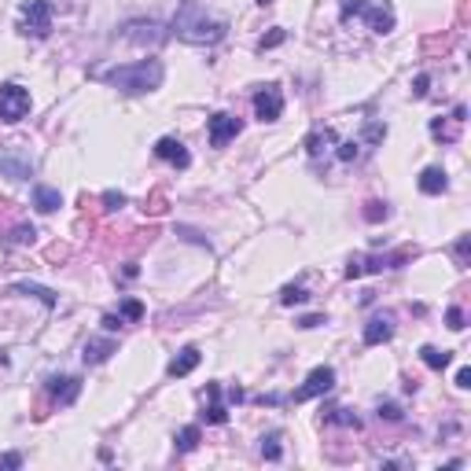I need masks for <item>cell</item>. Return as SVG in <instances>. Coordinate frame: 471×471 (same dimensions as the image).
<instances>
[{"instance_id":"1","label":"cell","mask_w":471,"mask_h":471,"mask_svg":"<svg viewBox=\"0 0 471 471\" xmlns=\"http://www.w3.org/2000/svg\"><path fill=\"white\" fill-rule=\"evenodd\" d=\"M92 78L115 85L118 92H129V96H140V92H155L166 70L159 59H137V63H118V67H107V70H92Z\"/></svg>"},{"instance_id":"2","label":"cell","mask_w":471,"mask_h":471,"mask_svg":"<svg viewBox=\"0 0 471 471\" xmlns=\"http://www.w3.org/2000/svg\"><path fill=\"white\" fill-rule=\"evenodd\" d=\"M174 33L188 45H218L228 33V23L225 18H210L199 0H181V8L174 15Z\"/></svg>"},{"instance_id":"3","label":"cell","mask_w":471,"mask_h":471,"mask_svg":"<svg viewBox=\"0 0 471 471\" xmlns=\"http://www.w3.org/2000/svg\"><path fill=\"white\" fill-rule=\"evenodd\" d=\"M416 258V247H405L398 254H354V258L346 262V276L350 280H357V276L365 272H383V269H398L401 262Z\"/></svg>"},{"instance_id":"4","label":"cell","mask_w":471,"mask_h":471,"mask_svg":"<svg viewBox=\"0 0 471 471\" xmlns=\"http://www.w3.org/2000/svg\"><path fill=\"white\" fill-rule=\"evenodd\" d=\"M18 33L37 37V41L52 33V4L48 0H26V4L18 8Z\"/></svg>"},{"instance_id":"5","label":"cell","mask_w":471,"mask_h":471,"mask_svg":"<svg viewBox=\"0 0 471 471\" xmlns=\"http://www.w3.org/2000/svg\"><path fill=\"white\" fill-rule=\"evenodd\" d=\"M350 18H369L372 33H391L394 30V15L376 8L372 0H342V23H350Z\"/></svg>"},{"instance_id":"6","label":"cell","mask_w":471,"mask_h":471,"mask_svg":"<svg viewBox=\"0 0 471 471\" xmlns=\"http://www.w3.org/2000/svg\"><path fill=\"white\" fill-rule=\"evenodd\" d=\"M30 103H33L30 89H23V85H15V81L0 85V122H8V125L23 122L30 115Z\"/></svg>"},{"instance_id":"7","label":"cell","mask_w":471,"mask_h":471,"mask_svg":"<svg viewBox=\"0 0 471 471\" xmlns=\"http://www.w3.org/2000/svg\"><path fill=\"white\" fill-rule=\"evenodd\" d=\"M0 174L11 177V181H26L33 174V159L23 144H8L4 152H0Z\"/></svg>"},{"instance_id":"8","label":"cell","mask_w":471,"mask_h":471,"mask_svg":"<svg viewBox=\"0 0 471 471\" xmlns=\"http://www.w3.org/2000/svg\"><path fill=\"white\" fill-rule=\"evenodd\" d=\"M122 37L133 41V45H162L166 30H162V23H155V18H147V23L144 18H133V23H125Z\"/></svg>"},{"instance_id":"9","label":"cell","mask_w":471,"mask_h":471,"mask_svg":"<svg viewBox=\"0 0 471 471\" xmlns=\"http://www.w3.org/2000/svg\"><path fill=\"white\" fill-rule=\"evenodd\" d=\"M254 115H258V122H276L284 115V92L276 89V85L258 89L254 92Z\"/></svg>"},{"instance_id":"10","label":"cell","mask_w":471,"mask_h":471,"mask_svg":"<svg viewBox=\"0 0 471 471\" xmlns=\"http://www.w3.org/2000/svg\"><path fill=\"white\" fill-rule=\"evenodd\" d=\"M335 387V369H328V365H320V369H313L309 376H306V383L295 391V401H309V398H317V394H328Z\"/></svg>"},{"instance_id":"11","label":"cell","mask_w":471,"mask_h":471,"mask_svg":"<svg viewBox=\"0 0 471 471\" xmlns=\"http://www.w3.org/2000/svg\"><path fill=\"white\" fill-rule=\"evenodd\" d=\"M206 129H210V144L213 147H225L228 140H236L240 137V129H243V122L236 118V115H225V111H218L210 122H206Z\"/></svg>"},{"instance_id":"12","label":"cell","mask_w":471,"mask_h":471,"mask_svg":"<svg viewBox=\"0 0 471 471\" xmlns=\"http://www.w3.org/2000/svg\"><path fill=\"white\" fill-rule=\"evenodd\" d=\"M45 391H48V398H52L55 405H74L78 394H81V379H78V376H52V379L45 383Z\"/></svg>"},{"instance_id":"13","label":"cell","mask_w":471,"mask_h":471,"mask_svg":"<svg viewBox=\"0 0 471 471\" xmlns=\"http://www.w3.org/2000/svg\"><path fill=\"white\" fill-rule=\"evenodd\" d=\"M155 155H159V159H166V162H174L177 169H188V166H191L188 147H184L177 137H162V140L155 144Z\"/></svg>"},{"instance_id":"14","label":"cell","mask_w":471,"mask_h":471,"mask_svg":"<svg viewBox=\"0 0 471 471\" xmlns=\"http://www.w3.org/2000/svg\"><path fill=\"white\" fill-rule=\"evenodd\" d=\"M394 335V313H376L365 324V346H379Z\"/></svg>"},{"instance_id":"15","label":"cell","mask_w":471,"mask_h":471,"mask_svg":"<svg viewBox=\"0 0 471 471\" xmlns=\"http://www.w3.org/2000/svg\"><path fill=\"white\" fill-rule=\"evenodd\" d=\"M111 354H118V342L115 339H89V342H85V354L81 357H85V365H103Z\"/></svg>"},{"instance_id":"16","label":"cell","mask_w":471,"mask_h":471,"mask_svg":"<svg viewBox=\"0 0 471 471\" xmlns=\"http://www.w3.org/2000/svg\"><path fill=\"white\" fill-rule=\"evenodd\" d=\"M206 423H225L228 409L221 405V383H206Z\"/></svg>"},{"instance_id":"17","label":"cell","mask_w":471,"mask_h":471,"mask_svg":"<svg viewBox=\"0 0 471 471\" xmlns=\"http://www.w3.org/2000/svg\"><path fill=\"white\" fill-rule=\"evenodd\" d=\"M335 144H339L335 129H313V133L306 137V152H309V159H320V155H328Z\"/></svg>"},{"instance_id":"18","label":"cell","mask_w":471,"mask_h":471,"mask_svg":"<svg viewBox=\"0 0 471 471\" xmlns=\"http://www.w3.org/2000/svg\"><path fill=\"white\" fill-rule=\"evenodd\" d=\"M199 361H203V354H199V346H184V350H181V354L174 357V361H169V369H166V372H169V376H174V379H181V376H188L191 369H196V365H199Z\"/></svg>"},{"instance_id":"19","label":"cell","mask_w":471,"mask_h":471,"mask_svg":"<svg viewBox=\"0 0 471 471\" xmlns=\"http://www.w3.org/2000/svg\"><path fill=\"white\" fill-rule=\"evenodd\" d=\"M445 188H449V181H445V169L442 166H427L423 174H420V191H423V196H442Z\"/></svg>"},{"instance_id":"20","label":"cell","mask_w":471,"mask_h":471,"mask_svg":"<svg viewBox=\"0 0 471 471\" xmlns=\"http://www.w3.org/2000/svg\"><path fill=\"white\" fill-rule=\"evenodd\" d=\"M33 206H37L41 213H52V210H59V206H63V196H59V188L37 184V188H33Z\"/></svg>"},{"instance_id":"21","label":"cell","mask_w":471,"mask_h":471,"mask_svg":"<svg viewBox=\"0 0 471 471\" xmlns=\"http://www.w3.org/2000/svg\"><path fill=\"white\" fill-rule=\"evenodd\" d=\"M11 291H15V295H33V298H41V302H45L48 309L59 302V298H55V291L41 287V284H30V280H18V284H11Z\"/></svg>"},{"instance_id":"22","label":"cell","mask_w":471,"mask_h":471,"mask_svg":"<svg viewBox=\"0 0 471 471\" xmlns=\"http://www.w3.org/2000/svg\"><path fill=\"white\" fill-rule=\"evenodd\" d=\"M431 137L442 140V144H453V140L460 137V122H453V118H449V122H445V118H435V122H431Z\"/></svg>"},{"instance_id":"23","label":"cell","mask_w":471,"mask_h":471,"mask_svg":"<svg viewBox=\"0 0 471 471\" xmlns=\"http://www.w3.org/2000/svg\"><path fill=\"white\" fill-rule=\"evenodd\" d=\"M420 361H423L427 369L442 372V369H449V361H453V354H449V350H438V346H423V350H420Z\"/></svg>"},{"instance_id":"24","label":"cell","mask_w":471,"mask_h":471,"mask_svg":"<svg viewBox=\"0 0 471 471\" xmlns=\"http://www.w3.org/2000/svg\"><path fill=\"white\" fill-rule=\"evenodd\" d=\"M33 240H37V228H33V225H15V228L4 236L8 247H26V243H33Z\"/></svg>"},{"instance_id":"25","label":"cell","mask_w":471,"mask_h":471,"mask_svg":"<svg viewBox=\"0 0 471 471\" xmlns=\"http://www.w3.org/2000/svg\"><path fill=\"white\" fill-rule=\"evenodd\" d=\"M169 210V199H166V191L162 188H155L152 196L144 199V213H152V218H159V213H166Z\"/></svg>"},{"instance_id":"26","label":"cell","mask_w":471,"mask_h":471,"mask_svg":"<svg viewBox=\"0 0 471 471\" xmlns=\"http://www.w3.org/2000/svg\"><path fill=\"white\" fill-rule=\"evenodd\" d=\"M262 457H265V460H272V464L284 457V449H280V431H269V435L262 438Z\"/></svg>"},{"instance_id":"27","label":"cell","mask_w":471,"mask_h":471,"mask_svg":"<svg viewBox=\"0 0 471 471\" xmlns=\"http://www.w3.org/2000/svg\"><path fill=\"white\" fill-rule=\"evenodd\" d=\"M174 445H177V453H191V449L199 445V427H196V423L184 427V431L177 435V442H174Z\"/></svg>"},{"instance_id":"28","label":"cell","mask_w":471,"mask_h":471,"mask_svg":"<svg viewBox=\"0 0 471 471\" xmlns=\"http://www.w3.org/2000/svg\"><path fill=\"white\" fill-rule=\"evenodd\" d=\"M324 420H328V423H335V427H354V431L361 427L357 413H350V409H332V413H328Z\"/></svg>"},{"instance_id":"29","label":"cell","mask_w":471,"mask_h":471,"mask_svg":"<svg viewBox=\"0 0 471 471\" xmlns=\"http://www.w3.org/2000/svg\"><path fill=\"white\" fill-rule=\"evenodd\" d=\"M391 218V210H387V203H379V199H369L365 203V221H372V225H379V221H387Z\"/></svg>"},{"instance_id":"30","label":"cell","mask_w":471,"mask_h":471,"mask_svg":"<svg viewBox=\"0 0 471 471\" xmlns=\"http://www.w3.org/2000/svg\"><path fill=\"white\" fill-rule=\"evenodd\" d=\"M306 298H309V291H306L302 284H287V287L280 291V302H284V306H298V302H306Z\"/></svg>"},{"instance_id":"31","label":"cell","mask_w":471,"mask_h":471,"mask_svg":"<svg viewBox=\"0 0 471 471\" xmlns=\"http://www.w3.org/2000/svg\"><path fill=\"white\" fill-rule=\"evenodd\" d=\"M118 317L122 320H140L144 317V302H140V298H125V302L118 306Z\"/></svg>"},{"instance_id":"32","label":"cell","mask_w":471,"mask_h":471,"mask_svg":"<svg viewBox=\"0 0 471 471\" xmlns=\"http://www.w3.org/2000/svg\"><path fill=\"white\" fill-rule=\"evenodd\" d=\"M335 147H339L335 155H339L342 162H354V159L361 155V144H357V140H342V144H335Z\"/></svg>"},{"instance_id":"33","label":"cell","mask_w":471,"mask_h":471,"mask_svg":"<svg viewBox=\"0 0 471 471\" xmlns=\"http://www.w3.org/2000/svg\"><path fill=\"white\" fill-rule=\"evenodd\" d=\"M379 420H391V423H401L405 416H401V409L394 401H379Z\"/></svg>"},{"instance_id":"34","label":"cell","mask_w":471,"mask_h":471,"mask_svg":"<svg viewBox=\"0 0 471 471\" xmlns=\"http://www.w3.org/2000/svg\"><path fill=\"white\" fill-rule=\"evenodd\" d=\"M383 137H387V125H379V122H369V125H365V140H369V144H379Z\"/></svg>"},{"instance_id":"35","label":"cell","mask_w":471,"mask_h":471,"mask_svg":"<svg viewBox=\"0 0 471 471\" xmlns=\"http://www.w3.org/2000/svg\"><path fill=\"white\" fill-rule=\"evenodd\" d=\"M284 37H287L284 30H272V33H265V37L258 41V48H262V52H265V48H276V45H284Z\"/></svg>"},{"instance_id":"36","label":"cell","mask_w":471,"mask_h":471,"mask_svg":"<svg viewBox=\"0 0 471 471\" xmlns=\"http://www.w3.org/2000/svg\"><path fill=\"white\" fill-rule=\"evenodd\" d=\"M122 206H125L122 191H103V210H122Z\"/></svg>"},{"instance_id":"37","label":"cell","mask_w":471,"mask_h":471,"mask_svg":"<svg viewBox=\"0 0 471 471\" xmlns=\"http://www.w3.org/2000/svg\"><path fill=\"white\" fill-rule=\"evenodd\" d=\"M467 250H471V236H460V240H457V265L460 269L467 265Z\"/></svg>"},{"instance_id":"38","label":"cell","mask_w":471,"mask_h":471,"mask_svg":"<svg viewBox=\"0 0 471 471\" xmlns=\"http://www.w3.org/2000/svg\"><path fill=\"white\" fill-rule=\"evenodd\" d=\"M67 254H70V250L63 247V243H52V247L45 250V258H48V262H67Z\"/></svg>"},{"instance_id":"39","label":"cell","mask_w":471,"mask_h":471,"mask_svg":"<svg viewBox=\"0 0 471 471\" xmlns=\"http://www.w3.org/2000/svg\"><path fill=\"white\" fill-rule=\"evenodd\" d=\"M445 320H449V328H453V332H460V328H464V309L453 306V309L445 313Z\"/></svg>"},{"instance_id":"40","label":"cell","mask_w":471,"mask_h":471,"mask_svg":"<svg viewBox=\"0 0 471 471\" xmlns=\"http://www.w3.org/2000/svg\"><path fill=\"white\" fill-rule=\"evenodd\" d=\"M103 328H107V332H118V328H125V320H122L118 313H103Z\"/></svg>"},{"instance_id":"41","label":"cell","mask_w":471,"mask_h":471,"mask_svg":"<svg viewBox=\"0 0 471 471\" xmlns=\"http://www.w3.org/2000/svg\"><path fill=\"white\" fill-rule=\"evenodd\" d=\"M427 85H431V78H427V74H420V78L413 81V96H416V100L427 96Z\"/></svg>"},{"instance_id":"42","label":"cell","mask_w":471,"mask_h":471,"mask_svg":"<svg viewBox=\"0 0 471 471\" xmlns=\"http://www.w3.org/2000/svg\"><path fill=\"white\" fill-rule=\"evenodd\" d=\"M0 467H23V457H18V453H8V457H0Z\"/></svg>"},{"instance_id":"43","label":"cell","mask_w":471,"mask_h":471,"mask_svg":"<svg viewBox=\"0 0 471 471\" xmlns=\"http://www.w3.org/2000/svg\"><path fill=\"white\" fill-rule=\"evenodd\" d=\"M457 387H460V391L471 387V369H460V372H457Z\"/></svg>"},{"instance_id":"44","label":"cell","mask_w":471,"mask_h":471,"mask_svg":"<svg viewBox=\"0 0 471 471\" xmlns=\"http://www.w3.org/2000/svg\"><path fill=\"white\" fill-rule=\"evenodd\" d=\"M317 324H324V317H302V320H298V328H317Z\"/></svg>"},{"instance_id":"45","label":"cell","mask_w":471,"mask_h":471,"mask_svg":"<svg viewBox=\"0 0 471 471\" xmlns=\"http://www.w3.org/2000/svg\"><path fill=\"white\" fill-rule=\"evenodd\" d=\"M254 4H262V8H265V4H272V0H254Z\"/></svg>"}]
</instances>
